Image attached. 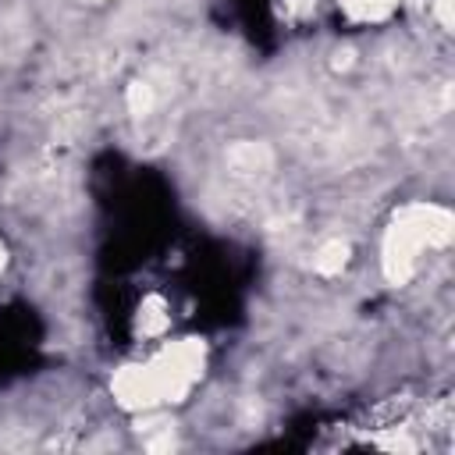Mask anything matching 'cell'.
<instances>
[{
    "instance_id": "obj_1",
    "label": "cell",
    "mask_w": 455,
    "mask_h": 455,
    "mask_svg": "<svg viewBox=\"0 0 455 455\" xmlns=\"http://www.w3.org/2000/svg\"><path fill=\"white\" fill-rule=\"evenodd\" d=\"M345 256H348V249H345L341 242H327V245L316 252L313 267H316L320 274H338V270L345 267Z\"/></svg>"
}]
</instances>
